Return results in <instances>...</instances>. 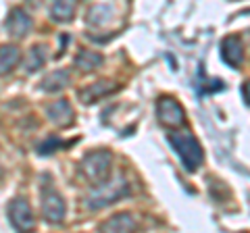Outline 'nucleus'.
<instances>
[{
	"label": "nucleus",
	"instance_id": "1a4fd4ad",
	"mask_svg": "<svg viewBox=\"0 0 250 233\" xmlns=\"http://www.w3.org/2000/svg\"><path fill=\"white\" fill-rule=\"evenodd\" d=\"M46 115H48V119L57 127H69L73 123V119H75L73 108L65 98H59V100H54L52 104L46 106Z\"/></svg>",
	"mask_w": 250,
	"mask_h": 233
},
{
	"label": "nucleus",
	"instance_id": "f257e3e1",
	"mask_svg": "<svg viewBox=\"0 0 250 233\" xmlns=\"http://www.w3.org/2000/svg\"><path fill=\"white\" fill-rule=\"evenodd\" d=\"M169 144L173 146V150L179 154V160L188 171H196L202 160H205V152H202L198 139L188 131H175L169 134Z\"/></svg>",
	"mask_w": 250,
	"mask_h": 233
},
{
	"label": "nucleus",
	"instance_id": "20e7f679",
	"mask_svg": "<svg viewBox=\"0 0 250 233\" xmlns=\"http://www.w3.org/2000/svg\"><path fill=\"white\" fill-rule=\"evenodd\" d=\"M127 181L123 179V177H117L115 181H106L100 185V192L94 194V196L88 200V206L90 208H103L106 204H113V202L121 200L123 196H127Z\"/></svg>",
	"mask_w": 250,
	"mask_h": 233
},
{
	"label": "nucleus",
	"instance_id": "6ab92c4d",
	"mask_svg": "<svg viewBox=\"0 0 250 233\" xmlns=\"http://www.w3.org/2000/svg\"><path fill=\"white\" fill-rule=\"evenodd\" d=\"M61 146H65V142H61L59 137H48L46 142H42L40 144V148H38V152L42 154V156H48V154H52V152H57Z\"/></svg>",
	"mask_w": 250,
	"mask_h": 233
},
{
	"label": "nucleus",
	"instance_id": "f3484780",
	"mask_svg": "<svg viewBox=\"0 0 250 233\" xmlns=\"http://www.w3.org/2000/svg\"><path fill=\"white\" fill-rule=\"evenodd\" d=\"M44 63H46V48H44V46H31L29 52H27V60H25L27 71L34 73V71H38V69H40Z\"/></svg>",
	"mask_w": 250,
	"mask_h": 233
},
{
	"label": "nucleus",
	"instance_id": "412c9836",
	"mask_svg": "<svg viewBox=\"0 0 250 233\" xmlns=\"http://www.w3.org/2000/svg\"><path fill=\"white\" fill-rule=\"evenodd\" d=\"M0 179H2V167H0Z\"/></svg>",
	"mask_w": 250,
	"mask_h": 233
},
{
	"label": "nucleus",
	"instance_id": "7ed1b4c3",
	"mask_svg": "<svg viewBox=\"0 0 250 233\" xmlns=\"http://www.w3.org/2000/svg\"><path fill=\"white\" fill-rule=\"evenodd\" d=\"M40 202H42V214L48 223H61L65 219L67 204H65V200H62L61 194L52 188L50 181H44Z\"/></svg>",
	"mask_w": 250,
	"mask_h": 233
},
{
	"label": "nucleus",
	"instance_id": "dca6fc26",
	"mask_svg": "<svg viewBox=\"0 0 250 233\" xmlns=\"http://www.w3.org/2000/svg\"><path fill=\"white\" fill-rule=\"evenodd\" d=\"M111 15H113V11L108 9L106 4H96L88 11V23L90 25H96V27L106 25V23L111 21Z\"/></svg>",
	"mask_w": 250,
	"mask_h": 233
},
{
	"label": "nucleus",
	"instance_id": "0eeeda50",
	"mask_svg": "<svg viewBox=\"0 0 250 233\" xmlns=\"http://www.w3.org/2000/svg\"><path fill=\"white\" fill-rule=\"evenodd\" d=\"M221 57L231 69H240L244 63V44L240 36H228L221 42Z\"/></svg>",
	"mask_w": 250,
	"mask_h": 233
},
{
	"label": "nucleus",
	"instance_id": "9b49d317",
	"mask_svg": "<svg viewBox=\"0 0 250 233\" xmlns=\"http://www.w3.org/2000/svg\"><path fill=\"white\" fill-rule=\"evenodd\" d=\"M138 227V223H136V219L131 214H125V213H121V214H115V216H111L106 223H103V231H113V233H117V231H134Z\"/></svg>",
	"mask_w": 250,
	"mask_h": 233
},
{
	"label": "nucleus",
	"instance_id": "4468645a",
	"mask_svg": "<svg viewBox=\"0 0 250 233\" xmlns=\"http://www.w3.org/2000/svg\"><path fill=\"white\" fill-rule=\"evenodd\" d=\"M69 85V73L67 71H54L50 73L46 79L42 81V90L44 92H50V94H57V92H62Z\"/></svg>",
	"mask_w": 250,
	"mask_h": 233
},
{
	"label": "nucleus",
	"instance_id": "9d476101",
	"mask_svg": "<svg viewBox=\"0 0 250 233\" xmlns=\"http://www.w3.org/2000/svg\"><path fill=\"white\" fill-rule=\"evenodd\" d=\"M31 25H34V23H31L29 15L23 9H13L9 19H6V32L15 38H23L25 34H29Z\"/></svg>",
	"mask_w": 250,
	"mask_h": 233
},
{
	"label": "nucleus",
	"instance_id": "f8f14e48",
	"mask_svg": "<svg viewBox=\"0 0 250 233\" xmlns=\"http://www.w3.org/2000/svg\"><path fill=\"white\" fill-rule=\"evenodd\" d=\"M19 58H21V52L17 46H0V75H6V73H11L15 65L19 63Z\"/></svg>",
	"mask_w": 250,
	"mask_h": 233
},
{
	"label": "nucleus",
	"instance_id": "423d86ee",
	"mask_svg": "<svg viewBox=\"0 0 250 233\" xmlns=\"http://www.w3.org/2000/svg\"><path fill=\"white\" fill-rule=\"evenodd\" d=\"M9 219L17 231H31L36 225L34 213L25 198H15L9 204Z\"/></svg>",
	"mask_w": 250,
	"mask_h": 233
},
{
	"label": "nucleus",
	"instance_id": "aec40b11",
	"mask_svg": "<svg viewBox=\"0 0 250 233\" xmlns=\"http://www.w3.org/2000/svg\"><path fill=\"white\" fill-rule=\"evenodd\" d=\"M242 98H244V104L248 106V83H244V88H242Z\"/></svg>",
	"mask_w": 250,
	"mask_h": 233
},
{
	"label": "nucleus",
	"instance_id": "39448f33",
	"mask_svg": "<svg viewBox=\"0 0 250 233\" xmlns=\"http://www.w3.org/2000/svg\"><path fill=\"white\" fill-rule=\"evenodd\" d=\"M156 116H159L161 125L171 127V129H177L186 123L184 106L171 96H163L159 102H156Z\"/></svg>",
	"mask_w": 250,
	"mask_h": 233
},
{
	"label": "nucleus",
	"instance_id": "2eb2a0df",
	"mask_svg": "<svg viewBox=\"0 0 250 233\" xmlns=\"http://www.w3.org/2000/svg\"><path fill=\"white\" fill-rule=\"evenodd\" d=\"M103 54L100 52H94V50H82L80 54L75 57V67L82 69V71H92V69H98L103 65Z\"/></svg>",
	"mask_w": 250,
	"mask_h": 233
},
{
	"label": "nucleus",
	"instance_id": "f03ea898",
	"mask_svg": "<svg viewBox=\"0 0 250 233\" xmlns=\"http://www.w3.org/2000/svg\"><path fill=\"white\" fill-rule=\"evenodd\" d=\"M111 160H113V156L108 150H94L90 154H85V158L82 160V171L92 185L100 188L103 183L108 181V175H111Z\"/></svg>",
	"mask_w": 250,
	"mask_h": 233
},
{
	"label": "nucleus",
	"instance_id": "ddd939ff",
	"mask_svg": "<svg viewBox=\"0 0 250 233\" xmlns=\"http://www.w3.org/2000/svg\"><path fill=\"white\" fill-rule=\"evenodd\" d=\"M50 15H52V19L59 23L71 21L75 15V0H54L50 6Z\"/></svg>",
	"mask_w": 250,
	"mask_h": 233
},
{
	"label": "nucleus",
	"instance_id": "6e6552de",
	"mask_svg": "<svg viewBox=\"0 0 250 233\" xmlns=\"http://www.w3.org/2000/svg\"><path fill=\"white\" fill-rule=\"evenodd\" d=\"M121 85L117 81H108V79H100V81H94L92 85H88V88H83L80 92V100L83 104H92L96 102V100L100 98H106L108 94H113V92H117Z\"/></svg>",
	"mask_w": 250,
	"mask_h": 233
},
{
	"label": "nucleus",
	"instance_id": "a211bd4d",
	"mask_svg": "<svg viewBox=\"0 0 250 233\" xmlns=\"http://www.w3.org/2000/svg\"><path fill=\"white\" fill-rule=\"evenodd\" d=\"M196 88H198V94H213V92L223 90V83L219 79H207L202 67L198 69V81H196Z\"/></svg>",
	"mask_w": 250,
	"mask_h": 233
}]
</instances>
